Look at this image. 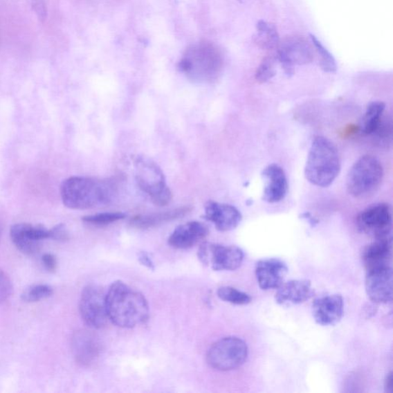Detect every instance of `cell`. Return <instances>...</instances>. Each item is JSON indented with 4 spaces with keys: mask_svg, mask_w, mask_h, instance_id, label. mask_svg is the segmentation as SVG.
Listing matches in <instances>:
<instances>
[{
    "mask_svg": "<svg viewBox=\"0 0 393 393\" xmlns=\"http://www.w3.org/2000/svg\"><path fill=\"white\" fill-rule=\"evenodd\" d=\"M109 320L122 328H133L149 319V307L143 295L122 282L112 284L107 293Z\"/></svg>",
    "mask_w": 393,
    "mask_h": 393,
    "instance_id": "6da1fadb",
    "label": "cell"
},
{
    "mask_svg": "<svg viewBox=\"0 0 393 393\" xmlns=\"http://www.w3.org/2000/svg\"><path fill=\"white\" fill-rule=\"evenodd\" d=\"M113 181L86 177H71L61 185L64 205L73 210H87L108 205L116 194Z\"/></svg>",
    "mask_w": 393,
    "mask_h": 393,
    "instance_id": "7a4b0ae2",
    "label": "cell"
},
{
    "mask_svg": "<svg viewBox=\"0 0 393 393\" xmlns=\"http://www.w3.org/2000/svg\"><path fill=\"white\" fill-rule=\"evenodd\" d=\"M223 66V55L219 48L208 42L189 46L179 68L189 80L196 83H212L219 78Z\"/></svg>",
    "mask_w": 393,
    "mask_h": 393,
    "instance_id": "3957f363",
    "label": "cell"
},
{
    "mask_svg": "<svg viewBox=\"0 0 393 393\" xmlns=\"http://www.w3.org/2000/svg\"><path fill=\"white\" fill-rule=\"evenodd\" d=\"M341 161L338 149L325 137L313 139L305 166V177L312 185L327 188L338 177Z\"/></svg>",
    "mask_w": 393,
    "mask_h": 393,
    "instance_id": "277c9868",
    "label": "cell"
},
{
    "mask_svg": "<svg viewBox=\"0 0 393 393\" xmlns=\"http://www.w3.org/2000/svg\"><path fill=\"white\" fill-rule=\"evenodd\" d=\"M383 167L380 161L372 156L358 159L347 174V189L355 199H366L381 186Z\"/></svg>",
    "mask_w": 393,
    "mask_h": 393,
    "instance_id": "5b68a950",
    "label": "cell"
},
{
    "mask_svg": "<svg viewBox=\"0 0 393 393\" xmlns=\"http://www.w3.org/2000/svg\"><path fill=\"white\" fill-rule=\"evenodd\" d=\"M135 167L139 188L149 196L154 205L161 207L168 205L172 199V193L158 165L149 158L138 157L135 161Z\"/></svg>",
    "mask_w": 393,
    "mask_h": 393,
    "instance_id": "8992f818",
    "label": "cell"
},
{
    "mask_svg": "<svg viewBox=\"0 0 393 393\" xmlns=\"http://www.w3.org/2000/svg\"><path fill=\"white\" fill-rule=\"evenodd\" d=\"M248 356V347L241 338L228 336L217 341L208 350L207 361L220 371H230L242 366Z\"/></svg>",
    "mask_w": 393,
    "mask_h": 393,
    "instance_id": "52a82bcc",
    "label": "cell"
},
{
    "mask_svg": "<svg viewBox=\"0 0 393 393\" xmlns=\"http://www.w3.org/2000/svg\"><path fill=\"white\" fill-rule=\"evenodd\" d=\"M198 256L203 264L214 271H235L244 262L243 250L236 246H226L208 242L201 244Z\"/></svg>",
    "mask_w": 393,
    "mask_h": 393,
    "instance_id": "ba28073f",
    "label": "cell"
},
{
    "mask_svg": "<svg viewBox=\"0 0 393 393\" xmlns=\"http://www.w3.org/2000/svg\"><path fill=\"white\" fill-rule=\"evenodd\" d=\"M80 312L84 322L90 328L102 329L109 320L107 293L101 287L89 285L82 291L80 301Z\"/></svg>",
    "mask_w": 393,
    "mask_h": 393,
    "instance_id": "9c48e42d",
    "label": "cell"
},
{
    "mask_svg": "<svg viewBox=\"0 0 393 393\" xmlns=\"http://www.w3.org/2000/svg\"><path fill=\"white\" fill-rule=\"evenodd\" d=\"M277 49V60L289 75L293 74L295 66L309 64L314 59L313 47L303 37H286L280 41Z\"/></svg>",
    "mask_w": 393,
    "mask_h": 393,
    "instance_id": "30bf717a",
    "label": "cell"
},
{
    "mask_svg": "<svg viewBox=\"0 0 393 393\" xmlns=\"http://www.w3.org/2000/svg\"><path fill=\"white\" fill-rule=\"evenodd\" d=\"M392 210L388 203H378L357 216L356 226L361 232L377 238L391 236Z\"/></svg>",
    "mask_w": 393,
    "mask_h": 393,
    "instance_id": "8fae6325",
    "label": "cell"
},
{
    "mask_svg": "<svg viewBox=\"0 0 393 393\" xmlns=\"http://www.w3.org/2000/svg\"><path fill=\"white\" fill-rule=\"evenodd\" d=\"M10 234L16 248L29 256L37 255L40 250L42 241L51 238V230L45 227L26 223L14 224Z\"/></svg>",
    "mask_w": 393,
    "mask_h": 393,
    "instance_id": "7c38bea8",
    "label": "cell"
},
{
    "mask_svg": "<svg viewBox=\"0 0 393 393\" xmlns=\"http://www.w3.org/2000/svg\"><path fill=\"white\" fill-rule=\"evenodd\" d=\"M366 291L369 300L374 303H390L392 297V266L367 271Z\"/></svg>",
    "mask_w": 393,
    "mask_h": 393,
    "instance_id": "4fadbf2b",
    "label": "cell"
},
{
    "mask_svg": "<svg viewBox=\"0 0 393 393\" xmlns=\"http://www.w3.org/2000/svg\"><path fill=\"white\" fill-rule=\"evenodd\" d=\"M73 352L77 363L84 367L93 365L100 357L102 343L92 331L82 329L75 333L72 341Z\"/></svg>",
    "mask_w": 393,
    "mask_h": 393,
    "instance_id": "5bb4252c",
    "label": "cell"
},
{
    "mask_svg": "<svg viewBox=\"0 0 393 393\" xmlns=\"http://www.w3.org/2000/svg\"><path fill=\"white\" fill-rule=\"evenodd\" d=\"M344 313L343 299L339 294L326 295L316 299L312 304L313 317L319 325L333 326Z\"/></svg>",
    "mask_w": 393,
    "mask_h": 393,
    "instance_id": "9a60e30c",
    "label": "cell"
},
{
    "mask_svg": "<svg viewBox=\"0 0 393 393\" xmlns=\"http://www.w3.org/2000/svg\"><path fill=\"white\" fill-rule=\"evenodd\" d=\"M289 272L284 262L279 259H263L256 264L257 284L264 291L277 289L284 283Z\"/></svg>",
    "mask_w": 393,
    "mask_h": 393,
    "instance_id": "2e32d148",
    "label": "cell"
},
{
    "mask_svg": "<svg viewBox=\"0 0 393 393\" xmlns=\"http://www.w3.org/2000/svg\"><path fill=\"white\" fill-rule=\"evenodd\" d=\"M262 178L265 184L262 199L270 203L284 200L289 191V181L283 168L277 164L266 166Z\"/></svg>",
    "mask_w": 393,
    "mask_h": 393,
    "instance_id": "e0dca14e",
    "label": "cell"
},
{
    "mask_svg": "<svg viewBox=\"0 0 393 393\" xmlns=\"http://www.w3.org/2000/svg\"><path fill=\"white\" fill-rule=\"evenodd\" d=\"M205 217L223 232L235 229L242 221L239 210L233 205L215 201H208L206 203Z\"/></svg>",
    "mask_w": 393,
    "mask_h": 393,
    "instance_id": "ac0fdd59",
    "label": "cell"
},
{
    "mask_svg": "<svg viewBox=\"0 0 393 393\" xmlns=\"http://www.w3.org/2000/svg\"><path fill=\"white\" fill-rule=\"evenodd\" d=\"M208 234L209 230L205 223L198 221L188 222L173 231L168 238V244L174 248L189 249L205 239Z\"/></svg>",
    "mask_w": 393,
    "mask_h": 393,
    "instance_id": "d6986e66",
    "label": "cell"
},
{
    "mask_svg": "<svg viewBox=\"0 0 393 393\" xmlns=\"http://www.w3.org/2000/svg\"><path fill=\"white\" fill-rule=\"evenodd\" d=\"M312 284L308 280H291L280 285L275 294L277 304H300L313 296Z\"/></svg>",
    "mask_w": 393,
    "mask_h": 393,
    "instance_id": "ffe728a7",
    "label": "cell"
},
{
    "mask_svg": "<svg viewBox=\"0 0 393 393\" xmlns=\"http://www.w3.org/2000/svg\"><path fill=\"white\" fill-rule=\"evenodd\" d=\"M363 262L367 271L391 266L392 237L377 238L363 252Z\"/></svg>",
    "mask_w": 393,
    "mask_h": 393,
    "instance_id": "44dd1931",
    "label": "cell"
},
{
    "mask_svg": "<svg viewBox=\"0 0 393 393\" xmlns=\"http://www.w3.org/2000/svg\"><path fill=\"white\" fill-rule=\"evenodd\" d=\"M192 208L189 207H182L167 210L164 212L138 215L133 217L130 223L132 227L138 229L151 228L168 221L179 219L190 212Z\"/></svg>",
    "mask_w": 393,
    "mask_h": 393,
    "instance_id": "7402d4cb",
    "label": "cell"
},
{
    "mask_svg": "<svg viewBox=\"0 0 393 393\" xmlns=\"http://www.w3.org/2000/svg\"><path fill=\"white\" fill-rule=\"evenodd\" d=\"M385 104L383 102L376 101L368 104L361 122L362 135L371 136L374 134L385 116Z\"/></svg>",
    "mask_w": 393,
    "mask_h": 393,
    "instance_id": "603a6c76",
    "label": "cell"
},
{
    "mask_svg": "<svg viewBox=\"0 0 393 393\" xmlns=\"http://www.w3.org/2000/svg\"><path fill=\"white\" fill-rule=\"evenodd\" d=\"M256 29L255 42L259 48L265 51H272L277 48L280 40L275 24L259 20Z\"/></svg>",
    "mask_w": 393,
    "mask_h": 393,
    "instance_id": "cb8c5ba5",
    "label": "cell"
},
{
    "mask_svg": "<svg viewBox=\"0 0 393 393\" xmlns=\"http://www.w3.org/2000/svg\"><path fill=\"white\" fill-rule=\"evenodd\" d=\"M311 39L312 44L316 48L319 56V63L321 68L324 70L325 72L329 73H334L338 70V66H336V60L333 55L329 53L327 49L322 45L320 42L311 34Z\"/></svg>",
    "mask_w": 393,
    "mask_h": 393,
    "instance_id": "d4e9b609",
    "label": "cell"
},
{
    "mask_svg": "<svg viewBox=\"0 0 393 393\" xmlns=\"http://www.w3.org/2000/svg\"><path fill=\"white\" fill-rule=\"evenodd\" d=\"M217 296L223 301L235 305H248L252 298L249 294L232 286H222L217 291Z\"/></svg>",
    "mask_w": 393,
    "mask_h": 393,
    "instance_id": "484cf974",
    "label": "cell"
},
{
    "mask_svg": "<svg viewBox=\"0 0 393 393\" xmlns=\"http://www.w3.org/2000/svg\"><path fill=\"white\" fill-rule=\"evenodd\" d=\"M53 294V287L46 284H38L30 286L22 294V300L26 303H35L51 298Z\"/></svg>",
    "mask_w": 393,
    "mask_h": 393,
    "instance_id": "4316f807",
    "label": "cell"
},
{
    "mask_svg": "<svg viewBox=\"0 0 393 393\" xmlns=\"http://www.w3.org/2000/svg\"><path fill=\"white\" fill-rule=\"evenodd\" d=\"M276 62L277 56H266L259 65L256 73L255 79L259 83L268 82L276 75Z\"/></svg>",
    "mask_w": 393,
    "mask_h": 393,
    "instance_id": "83f0119b",
    "label": "cell"
},
{
    "mask_svg": "<svg viewBox=\"0 0 393 393\" xmlns=\"http://www.w3.org/2000/svg\"><path fill=\"white\" fill-rule=\"evenodd\" d=\"M125 214L122 212H107L89 215L82 217V221L94 226H105L124 219Z\"/></svg>",
    "mask_w": 393,
    "mask_h": 393,
    "instance_id": "f1b7e54d",
    "label": "cell"
},
{
    "mask_svg": "<svg viewBox=\"0 0 393 393\" xmlns=\"http://www.w3.org/2000/svg\"><path fill=\"white\" fill-rule=\"evenodd\" d=\"M390 121L384 116L380 126L374 133L373 136L378 145H387L392 139V127Z\"/></svg>",
    "mask_w": 393,
    "mask_h": 393,
    "instance_id": "f546056e",
    "label": "cell"
},
{
    "mask_svg": "<svg viewBox=\"0 0 393 393\" xmlns=\"http://www.w3.org/2000/svg\"><path fill=\"white\" fill-rule=\"evenodd\" d=\"M12 292L11 280L8 275L0 269V304L8 299Z\"/></svg>",
    "mask_w": 393,
    "mask_h": 393,
    "instance_id": "4dcf8cb0",
    "label": "cell"
},
{
    "mask_svg": "<svg viewBox=\"0 0 393 393\" xmlns=\"http://www.w3.org/2000/svg\"><path fill=\"white\" fill-rule=\"evenodd\" d=\"M49 230H51V239L61 242L67 241L69 239L68 231L64 224H58Z\"/></svg>",
    "mask_w": 393,
    "mask_h": 393,
    "instance_id": "1f68e13d",
    "label": "cell"
},
{
    "mask_svg": "<svg viewBox=\"0 0 393 393\" xmlns=\"http://www.w3.org/2000/svg\"><path fill=\"white\" fill-rule=\"evenodd\" d=\"M32 8L42 23L47 19V5L45 0H32Z\"/></svg>",
    "mask_w": 393,
    "mask_h": 393,
    "instance_id": "d6a6232c",
    "label": "cell"
},
{
    "mask_svg": "<svg viewBox=\"0 0 393 393\" xmlns=\"http://www.w3.org/2000/svg\"><path fill=\"white\" fill-rule=\"evenodd\" d=\"M42 262L48 272H55L57 268V259L52 254H45L42 258Z\"/></svg>",
    "mask_w": 393,
    "mask_h": 393,
    "instance_id": "836d02e7",
    "label": "cell"
},
{
    "mask_svg": "<svg viewBox=\"0 0 393 393\" xmlns=\"http://www.w3.org/2000/svg\"><path fill=\"white\" fill-rule=\"evenodd\" d=\"M139 262L150 270L154 269V264L152 257L147 252H141L138 255Z\"/></svg>",
    "mask_w": 393,
    "mask_h": 393,
    "instance_id": "e575fe53",
    "label": "cell"
},
{
    "mask_svg": "<svg viewBox=\"0 0 393 393\" xmlns=\"http://www.w3.org/2000/svg\"><path fill=\"white\" fill-rule=\"evenodd\" d=\"M385 391L389 393H392L393 390V378L392 373L390 371V373L385 376L384 382Z\"/></svg>",
    "mask_w": 393,
    "mask_h": 393,
    "instance_id": "d590c367",
    "label": "cell"
},
{
    "mask_svg": "<svg viewBox=\"0 0 393 393\" xmlns=\"http://www.w3.org/2000/svg\"><path fill=\"white\" fill-rule=\"evenodd\" d=\"M0 235H1V226H0Z\"/></svg>",
    "mask_w": 393,
    "mask_h": 393,
    "instance_id": "8d00e7d4",
    "label": "cell"
}]
</instances>
